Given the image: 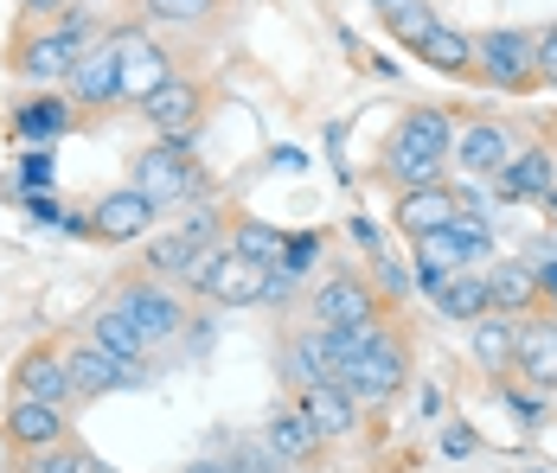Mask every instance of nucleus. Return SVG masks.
Here are the masks:
<instances>
[{"mask_svg": "<svg viewBox=\"0 0 557 473\" xmlns=\"http://www.w3.org/2000/svg\"><path fill=\"white\" fill-rule=\"evenodd\" d=\"M448 141H455V122H448V109L417 103L404 122H397V135H391L385 173L404 186V192H423V186H436V173H443Z\"/></svg>", "mask_w": 557, "mask_h": 473, "instance_id": "nucleus-1", "label": "nucleus"}, {"mask_svg": "<svg viewBox=\"0 0 557 473\" xmlns=\"http://www.w3.org/2000/svg\"><path fill=\"white\" fill-rule=\"evenodd\" d=\"M84 46H97V20H90V13H77V7H64L52 26H39V33H26V39H20L13 71L52 90V84L71 77V64L84 58Z\"/></svg>", "mask_w": 557, "mask_h": 473, "instance_id": "nucleus-2", "label": "nucleus"}, {"mask_svg": "<svg viewBox=\"0 0 557 473\" xmlns=\"http://www.w3.org/2000/svg\"><path fill=\"white\" fill-rule=\"evenodd\" d=\"M180 282H186V288H199V295H206V301H219V308H257V301H263V269L244 263L231 244H224V250H219V244H206Z\"/></svg>", "mask_w": 557, "mask_h": 473, "instance_id": "nucleus-3", "label": "nucleus"}, {"mask_svg": "<svg viewBox=\"0 0 557 473\" xmlns=\"http://www.w3.org/2000/svg\"><path fill=\"white\" fill-rule=\"evenodd\" d=\"M539 33H519V26H494L474 39V77H487L494 90H532L539 84Z\"/></svg>", "mask_w": 557, "mask_h": 473, "instance_id": "nucleus-4", "label": "nucleus"}, {"mask_svg": "<svg viewBox=\"0 0 557 473\" xmlns=\"http://www.w3.org/2000/svg\"><path fill=\"white\" fill-rule=\"evenodd\" d=\"M404 377H410V352H404L385 326H379V339H372V346H366L346 371H339L334 384L352 397V403H385V397L404 390Z\"/></svg>", "mask_w": 557, "mask_h": 473, "instance_id": "nucleus-5", "label": "nucleus"}, {"mask_svg": "<svg viewBox=\"0 0 557 473\" xmlns=\"http://www.w3.org/2000/svg\"><path fill=\"white\" fill-rule=\"evenodd\" d=\"M128 186L161 211V206H173V199H186V192H199V160H193L186 141H154L148 154L135 160V179H128Z\"/></svg>", "mask_w": 557, "mask_h": 473, "instance_id": "nucleus-6", "label": "nucleus"}, {"mask_svg": "<svg viewBox=\"0 0 557 473\" xmlns=\"http://www.w3.org/2000/svg\"><path fill=\"white\" fill-rule=\"evenodd\" d=\"M110 308H122V314L135 320L148 346H161V339H180V326H186V301L173 295L161 275H141V282H128V288L115 295Z\"/></svg>", "mask_w": 557, "mask_h": 473, "instance_id": "nucleus-7", "label": "nucleus"}, {"mask_svg": "<svg viewBox=\"0 0 557 473\" xmlns=\"http://www.w3.org/2000/svg\"><path fill=\"white\" fill-rule=\"evenodd\" d=\"M314 320L321 333H346V326H379V288L366 275H327L314 288Z\"/></svg>", "mask_w": 557, "mask_h": 473, "instance_id": "nucleus-8", "label": "nucleus"}, {"mask_svg": "<svg viewBox=\"0 0 557 473\" xmlns=\"http://www.w3.org/2000/svg\"><path fill=\"white\" fill-rule=\"evenodd\" d=\"M64 377H71V397H77V403L110 397V390H122V384H148V371L141 365H122V359H110V352L90 346V339L64 352Z\"/></svg>", "mask_w": 557, "mask_h": 473, "instance_id": "nucleus-9", "label": "nucleus"}, {"mask_svg": "<svg viewBox=\"0 0 557 473\" xmlns=\"http://www.w3.org/2000/svg\"><path fill=\"white\" fill-rule=\"evenodd\" d=\"M110 46H115V71H122V103H148V97L173 77L168 52H161L148 33H122Z\"/></svg>", "mask_w": 557, "mask_h": 473, "instance_id": "nucleus-10", "label": "nucleus"}, {"mask_svg": "<svg viewBox=\"0 0 557 473\" xmlns=\"http://www.w3.org/2000/svg\"><path fill=\"white\" fill-rule=\"evenodd\" d=\"M141 115L154 122V135H161V141H186V148H193V135H199V122H206V97H199V84L168 77V84L141 103Z\"/></svg>", "mask_w": 557, "mask_h": 473, "instance_id": "nucleus-11", "label": "nucleus"}, {"mask_svg": "<svg viewBox=\"0 0 557 473\" xmlns=\"http://www.w3.org/2000/svg\"><path fill=\"white\" fill-rule=\"evenodd\" d=\"M71 109H110L122 103V71H115V46L110 39H97V46H84V58L71 64Z\"/></svg>", "mask_w": 557, "mask_h": 473, "instance_id": "nucleus-12", "label": "nucleus"}, {"mask_svg": "<svg viewBox=\"0 0 557 473\" xmlns=\"http://www.w3.org/2000/svg\"><path fill=\"white\" fill-rule=\"evenodd\" d=\"M148 231H154V206H148L135 186L103 192V199L90 206V237H103V244H135V237H148Z\"/></svg>", "mask_w": 557, "mask_h": 473, "instance_id": "nucleus-13", "label": "nucleus"}, {"mask_svg": "<svg viewBox=\"0 0 557 473\" xmlns=\"http://www.w3.org/2000/svg\"><path fill=\"white\" fill-rule=\"evenodd\" d=\"M448 160L461 166V179H494L506 160H512V141H506L500 122H468V128L448 141Z\"/></svg>", "mask_w": 557, "mask_h": 473, "instance_id": "nucleus-14", "label": "nucleus"}, {"mask_svg": "<svg viewBox=\"0 0 557 473\" xmlns=\"http://www.w3.org/2000/svg\"><path fill=\"white\" fill-rule=\"evenodd\" d=\"M13 397L52 403V410L77 403V397H71V377H64V352H52V346H33V352L13 365Z\"/></svg>", "mask_w": 557, "mask_h": 473, "instance_id": "nucleus-15", "label": "nucleus"}, {"mask_svg": "<svg viewBox=\"0 0 557 473\" xmlns=\"http://www.w3.org/2000/svg\"><path fill=\"white\" fill-rule=\"evenodd\" d=\"M295 410L308 416V428H314L321 441H339V435L359 428V403H352L339 384H308V390H295Z\"/></svg>", "mask_w": 557, "mask_h": 473, "instance_id": "nucleus-16", "label": "nucleus"}, {"mask_svg": "<svg viewBox=\"0 0 557 473\" xmlns=\"http://www.w3.org/2000/svg\"><path fill=\"white\" fill-rule=\"evenodd\" d=\"M7 441H13L20 455L58 448V441H64V410H52V403H33V397H13V403H7Z\"/></svg>", "mask_w": 557, "mask_h": 473, "instance_id": "nucleus-17", "label": "nucleus"}, {"mask_svg": "<svg viewBox=\"0 0 557 473\" xmlns=\"http://www.w3.org/2000/svg\"><path fill=\"white\" fill-rule=\"evenodd\" d=\"M494 186H500V199H552V192H557L552 148H519V154L494 173Z\"/></svg>", "mask_w": 557, "mask_h": 473, "instance_id": "nucleus-18", "label": "nucleus"}, {"mask_svg": "<svg viewBox=\"0 0 557 473\" xmlns=\"http://www.w3.org/2000/svg\"><path fill=\"white\" fill-rule=\"evenodd\" d=\"M512 365L532 390H557V320H525L519 326V346H512Z\"/></svg>", "mask_w": 557, "mask_h": 473, "instance_id": "nucleus-19", "label": "nucleus"}, {"mask_svg": "<svg viewBox=\"0 0 557 473\" xmlns=\"http://www.w3.org/2000/svg\"><path fill=\"white\" fill-rule=\"evenodd\" d=\"M13 141H26V148H58V135L71 128V97H33V103H20L13 109Z\"/></svg>", "mask_w": 557, "mask_h": 473, "instance_id": "nucleus-20", "label": "nucleus"}, {"mask_svg": "<svg viewBox=\"0 0 557 473\" xmlns=\"http://www.w3.org/2000/svg\"><path fill=\"white\" fill-rule=\"evenodd\" d=\"M282 377H288L295 390H308V384H334V377H339V365H334V352H327V333H321V326L282 346Z\"/></svg>", "mask_w": 557, "mask_h": 473, "instance_id": "nucleus-21", "label": "nucleus"}, {"mask_svg": "<svg viewBox=\"0 0 557 473\" xmlns=\"http://www.w3.org/2000/svg\"><path fill=\"white\" fill-rule=\"evenodd\" d=\"M263 448L276 455L282 468H301V461H314V455H321V435H314L308 416L288 403V410H276V416L263 422Z\"/></svg>", "mask_w": 557, "mask_h": 473, "instance_id": "nucleus-22", "label": "nucleus"}, {"mask_svg": "<svg viewBox=\"0 0 557 473\" xmlns=\"http://www.w3.org/2000/svg\"><path fill=\"white\" fill-rule=\"evenodd\" d=\"M455 192L448 186H423V192H404L397 199V231L417 244V237H430V231H443V224H455Z\"/></svg>", "mask_w": 557, "mask_h": 473, "instance_id": "nucleus-23", "label": "nucleus"}, {"mask_svg": "<svg viewBox=\"0 0 557 473\" xmlns=\"http://www.w3.org/2000/svg\"><path fill=\"white\" fill-rule=\"evenodd\" d=\"M90 346H103L110 359H122V365H148V339H141V326L122 314V308H97L90 314Z\"/></svg>", "mask_w": 557, "mask_h": 473, "instance_id": "nucleus-24", "label": "nucleus"}, {"mask_svg": "<svg viewBox=\"0 0 557 473\" xmlns=\"http://www.w3.org/2000/svg\"><path fill=\"white\" fill-rule=\"evenodd\" d=\"M487 301H494V314H532L545 301L539 295V269H525V263L487 269Z\"/></svg>", "mask_w": 557, "mask_h": 473, "instance_id": "nucleus-25", "label": "nucleus"}, {"mask_svg": "<svg viewBox=\"0 0 557 473\" xmlns=\"http://www.w3.org/2000/svg\"><path fill=\"white\" fill-rule=\"evenodd\" d=\"M436 308H443L448 320H468V326H474L481 314H494V301H487V275H481V269H455L443 288H436Z\"/></svg>", "mask_w": 557, "mask_h": 473, "instance_id": "nucleus-26", "label": "nucleus"}, {"mask_svg": "<svg viewBox=\"0 0 557 473\" xmlns=\"http://www.w3.org/2000/svg\"><path fill=\"white\" fill-rule=\"evenodd\" d=\"M417 58H423L430 71H443V77H474V39L455 33V26H436V33L417 46Z\"/></svg>", "mask_w": 557, "mask_h": 473, "instance_id": "nucleus-27", "label": "nucleus"}, {"mask_svg": "<svg viewBox=\"0 0 557 473\" xmlns=\"http://www.w3.org/2000/svg\"><path fill=\"white\" fill-rule=\"evenodd\" d=\"M512 346H519L512 314H481L474 320V359H481L487 371H512Z\"/></svg>", "mask_w": 557, "mask_h": 473, "instance_id": "nucleus-28", "label": "nucleus"}, {"mask_svg": "<svg viewBox=\"0 0 557 473\" xmlns=\"http://www.w3.org/2000/svg\"><path fill=\"white\" fill-rule=\"evenodd\" d=\"M436 26H443V20H436L423 0H391V7H385V33L397 39V46H410V52H417Z\"/></svg>", "mask_w": 557, "mask_h": 473, "instance_id": "nucleus-29", "label": "nucleus"}, {"mask_svg": "<svg viewBox=\"0 0 557 473\" xmlns=\"http://www.w3.org/2000/svg\"><path fill=\"white\" fill-rule=\"evenodd\" d=\"M282 244H288V237H282L276 224H257V217H244V224H237V237H231V250H237L244 263H257V269L276 263Z\"/></svg>", "mask_w": 557, "mask_h": 473, "instance_id": "nucleus-30", "label": "nucleus"}, {"mask_svg": "<svg viewBox=\"0 0 557 473\" xmlns=\"http://www.w3.org/2000/svg\"><path fill=\"white\" fill-rule=\"evenodd\" d=\"M199 250H206V244H199L193 231H168V237H154V244H148V269H154V275H186Z\"/></svg>", "mask_w": 557, "mask_h": 473, "instance_id": "nucleus-31", "label": "nucleus"}, {"mask_svg": "<svg viewBox=\"0 0 557 473\" xmlns=\"http://www.w3.org/2000/svg\"><path fill=\"white\" fill-rule=\"evenodd\" d=\"M52 179H58V154H52V148H26L20 173L7 179V192H20V199H26V192H46Z\"/></svg>", "mask_w": 557, "mask_h": 473, "instance_id": "nucleus-32", "label": "nucleus"}, {"mask_svg": "<svg viewBox=\"0 0 557 473\" xmlns=\"http://www.w3.org/2000/svg\"><path fill=\"white\" fill-rule=\"evenodd\" d=\"M417 263L423 269H443V275H455V269H468V257H461V244H455V231H430V237H417Z\"/></svg>", "mask_w": 557, "mask_h": 473, "instance_id": "nucleus-33", "label": "nucleus"}, {"mask_svg": "<svg viewBox=\"0 0 557 473\" xmlns=\"http://www.w3.org/2000/svg\"><path fill=\"white\" fill-rule=\"evenodd\" d=\"M20 473H103V468H97L84 448H64V441H58V448H39V455H26V468H20Z\"/></svg>", "mask_w": 557, "mask_h": 473, "instance_id": "nucleus-34", "label": "nucleus"}, {"mask_svg": "<svg viewBox=\"0 0 557 473\" xmlns=\"http://www.w3.org/2000/svg\"><path fill=\"white\" fill-rule=\"evenodd\" d=\"M314 263H321V231H301V237H288V244H282V257H276V269H288L295 282H301Z\"/></svg>", "mask_w": 557, "mask_h": 473, "instance_id": "nucleus-35", "label": "nucleus"}, {"mask_svg": "<svg viewBox=\"0 0 557 473\" xmlns=\"http://www.w3.org/2000/svg\"><path fill=\"white\" fill-rule=\"evenodd\" d=\"M154 20H168V26H199L206 13H212V0H141Z\"/></svg>", "mask_w": 557, "mask_h": 473, "instance_id": "nucleus-36", "label": "nucleus"}, {"mask_svg": "<svg viewBox=\"0 0 557 473\" xmlns=\"http://www.w3.org/2000/svg\"><path fill=\"white\" fill-rule=\"evenodd\" d=\"M231 473H282V461L270 455V448H263V441H250V448L231 461Z\"/></svg>", "mask_w": 557, "mask_h": 473, "instance_id": "nucleus-37", "label": "nucleus"}, {"mask_svg": "<svg viewBox=\"0 0 557 473\" xmlns=\"http://www.w3.org/2000/svg\"><path fill=\"white\" fill-rule=\"evenodd\" d=\"M532 64H539V84H557V26H552V33H539V52H532Z\"/></svg>", "mask_w": 557, "mask_h": 473, "instance_id": "nucleus-38", "label": "nucleus"}, {"mask_svg": "<svg viewBox=\"0 0 557 473\" xmlns=\"http://www.w3.org/2000/svg\"><path fill=\"white\" fill-rule=\"evenodd\" d=\"M26 211H33L39 224H64V206H58L52 192H26Z\"/></svg>", "mask_w": 557, "mask_h": 473, "instance_id": "nucleus-39", "label": "nucleus"}, {"mask_svg": "<svg viewBox=\"0 0 557 473\" xmlns=\"http://www.w3.org/2000/svg\"><path fill=\"white\" fill-rule=\"evenodd\" d=\"M474 448H481V435H474V428H443V455L461 461V455H474Z\"/></svg>", "mask_w": 557, "mask_h": 473, "instance_id": "nucleus-40", "label": "nucleus"}, {"mask_svg": "<svg viewBox=\"0 0 557 473\" xmlns=\"http://www.w3.org/2000/svg\"><path fill=\"white\" fill-rule=\"evenodd\" d=\"M372 269H379V282H372V288H391V295H404V288H410V275H404L397 263H385V257H379Z\"/></svg>", "mask_w": 557, "mask_h": 473, "instance_id": "nucleus-41", "label": "nucleus"}, {"mask_svg": "<svg viewBox=\"0 0 557 473\" xmlns=\"http://www.w3.org/2000/svg\"><path fill=\"white\" fill-rule=\"evenodd\" d=\"M346 231H352V244H359V250H379V231H372V224H366V217H352V224H346Z\"/></svg>", "mask_w": 557, "mask_h": 473, "instance_id": "nucleus-42", "label": "nucleus"}, {"mask_svg": "<svg viewBox=\"0 0 557 473\" xmlns=\"http://www.w3.org/2000/svg\"><path fill=\"white\" fill-rule=\"evenodd\" d=\"M539 295L557 301V257H552V263H539Z\"/></svg>", "mask_w": 557, "mask_h": 473, "instance_id": "nucleus-43", "label": "nucleus"}, {"mask_svg": "<svg viewBox=\"0 0 557 473\" xmlns=\"http://www.w3.org/2000/svg\"><path fill=\"white\" fill-rule=\"evenodd\" d=\"M282 166V173H301V154H295V148H276V154H270Z\"/></svg>", "mask_w": 557, "mask_h": 473, "instance_id": "nucleus-44", "label": "nucleus"}, {"mask_svg": "<svg viewBox=\"0 0 557 473\" xmlns=\"http://www.w3.org/2000/svg\"><path fill=\"white\" fill-rule=\"evenodd\" d=\"M20 7H26V13H64L71 0H20Z\"/></svg>", "mask_w": 557, "mask_h": 473, "instance_id": "nucleus-45", "label": "nucleus"}, {"mask_svg": "<svg viewBox=\"0 0 557 473\" xmlns=\"http://www.w3.org/2000/svg\"><path fill=\"white\" fill-rule=\"evenodd\" d=\"M186 473H231L224 461H199V468H186Z\"/></svg>", "mask_w": 557, "mask_h": 473, "instance_id": "nucleus-46", "label": "nucleus"}, {"mask_svg": "<svg viewBox=\"0 0 557 473\" xmlns=\"http://www.w3.org/2000/svg\"><path fill=\"white\" fill-rule=\"evenodd\" d=\"M372 7H391V0H372Z\"/></svg>", "mask_w": 557, "mask_h": 473, "instance_id": "nucleus-47", "label": "nucleus"}]
</instances>
